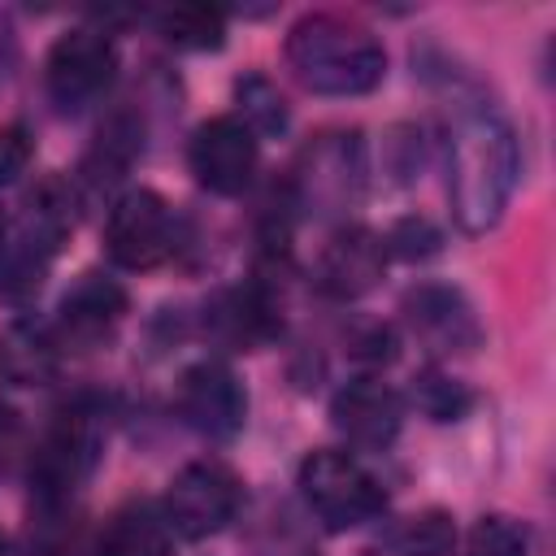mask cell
I'll return each mask as SVG.
<instances>
[{"label":"cell","instance_id":"1","mask_svg":"<svg viewBox=\"0 0 556 556\" xmlns=\"http://www.w3.org/2000/svg\"><path fill=\"white\" fill-rule=\"evenodd\" d=\"M521 178L517 130L486 104L460 109L447 139V204L465 235H486Z\"/></svg>","mask_w":556,"mask_h":556},{"label":"cell","instance_id":"2","mask_svg":"<svg viewBox=\"0 0 556 556\" xmlns=\"http://www.w3.org/2000/svg\"><path fill=\"white\" fill-rule=\"evenodd\" d=\"M287 65L317 96H365L382 83L387 52L356 17L304 13L287 30Z\"/></svg>","mask_w":556,"mask_h":556},{"label":"cell","instance_id":"3","mask_svg":"<svg viewBox=\"0 0 556 556\" xmlns=\"http://www.w3.org/2000/svg\"><path fill=\"white\" fill-rule=\"evenodd\" d=\"M104 426L91 404H65L56 421L43 430V439L30 452V491L35 504H74L78 486L100 465Z\"/></svg>","mask_w":556,"mask_h":556},{"label":"cell","instance_id":"4","mask_svg":"<svg viewBox=\"0 0 556 556\" xmlns=\"http://www.w3.org/2000/svg\"><path fill=\"white\" fill-rule=\"evenodd\" d=\"M308 513L326 526V530H352L365 526L369 517H378L387 508V491L382 482L352 456L339 447H317L304 456L300 478H295Z\"/></svg>","mask_w":556,"mask_h":556},{"label":"cell","instance_id":"5","mask_svg":"<svg viewBox=\"0 0 556 556\" xmlns=\"http://www.w3.org/2000/svg\"><path fill=\"white\" fill-rule=\"evenodd\" d=\"M243 504V482L226 460H191L169 478L165 491V526L182 539L217 534Z\"/></svg>","mask_w":556,"mask_h":556},{"label":"cell","instance_id":"6","mask_svg":"<svg viewBox=\"0 0 556 556\" xmlns=\"http://www.w3.org/2000/svg\"><path fill=\"white\" fill-rule=\"evenodd\" d=\"M117 74V43L100 26H74L65 30L48 52V96L56 109H83L96 96L109 91Z\"/></svg>","mask_w":556,"mask_h":556},{"label":"cell","instance_id":"7","mask_svg":"<svg viewBox=\"0 0 556 556\" xmlns=\"http://www.w3.org/2000/svg\"><path fill=\"white\" fill-rule=\"evenodd\" d=\"M104 252L122 269H156L174 252V213L165 195L135 187L117 195L104 222Z\"/></svg>","mask_w":556,"mask_h":556},{"label":"cell","instance_id":"8","mask_svg":"<svg viewBox=\"0 0 556 556\" xmlns=\"http://www.w3.org/2000/svg\"><path fill=\"white\" fill-rule=\"evenodd\" d=\"M404 326L434 356H469L482 348V321L473 300L452 282H417L400 300Z\"/></svg>","mask_w":556,"mask_h":556},{"label":"cell","instance_id":"9","mask_svg":"<svg viewBox=\"0 0 556 556\" xmlns=\"http://www.w3.org/2000/svg\"><path fill=\"white\" fill-rule=\"evenodd\" d=\"M174 413L195 434H204L213 443H226L248 421V391H243V382L230 365L195 361L191 369H182V378L174 387Z\"/></svg>","mask_w":556,"mask_h":556},{"label":"cell","instance_id":"10","mask_svg":"<svg viewBox=\"0 0 556 556\" xmlns=\"http://www.w3.org/2000/svg\"><path fill=\"white\" fill-rule=\"evenodd\" d=\"M187 165L204 191L239 195V191H248V182L256 174V135L239 117H208L191 135Z\"/></svg>","mask_w":556,"mask_h":556},{"label":"cell","instance_id":"11","mask_svg":"<svg viewBox=\"0 0 556 556\" xmlns=\"http://www.w3.org/2000/svg\"><path fill=\"white\" fill-rule=\"evenodd\" d=\"M126 304H130V300H126V287H122L117 278H109V274H100V269L78 274V278L70 282V291L61 295L56 321H52L61 348L87 352V348L109 343L113 330H117L122 317H126Z\"/></svg>","mask_w":556,"mask_h":556},{"label":"cell","instance_id":"12","mask_svg":"<svg viewBox=\"0 0 556 556\" xmlns=\"http://www.w3.org/2000/svg\"><path fill=\"white\" fill-rule=\"evenodd\" d=\"M330 426L361 452H387L404 426V400L382 378H352L330 395Z\"/></svg>","mask_w":556,"mask_h":556},{"label":"cell","instance_id":"13","mask_svg":"<svg viewBox=\"0 0 556 556\" xmlns=\"http://www.w3.org/2000/svg\"><path fill=\"white\" fill-rule=\"evenodd\" d=\"M204 326H208V334L217 343H226L235 352H252V348L278 339V330H282V300L256 274L243 287L217 291L213 304H208V313H204Z\"/></svg>","mask_w":556,"mask_h":556},{"label":"cell","instance_id":"14","mask_svg":"<svg viewBox=\"0 0 556 556\" xmlns=\"http://www.w3.org/2000/svg\"><path fill=\"white\" fill-rule=\"evenodd\" d=\"M300 195L313 204H330L343 208L348 200L361 195L365 187V143L361 130H334L313 139V148L300 161V178H295Z\"/></svg>","mask_w":556,"mask_h":556},{"label":"cell","instance_id":"15","mask_svg":"<svg viewBox=\"0 0 556 556\" xmlns=\"http://www.w3.org/2000/svg\"><path fill=\"white\" fill-rule=\"evenodd\" d=\"M382 269H387L382 235H374L369 226H339L321 243L317 287L334 300H361L382 282Z\"/></svg>","mask_w":556,"mask_h":556},{"label":"cell","instance_id":"16","mask_svg":"<svg viewBox=\"0 0 556 556\" xmlns=\"http://www.w3.org/2000/svg\"><path fill=\"white\" fill-rule=\"evenodd\" d=\"M61 339L52 321L17 317L0 334V378L13 387H43L61 369Z\"/></svg>","mask_w":556,"mask_h":556},{"label":"cell","instance_id":"17","mask_svg":"<svg viewBox=\"0 0 556 556\" xmlns=\"http://www.w3.org/2000/svg\"><path fill=\"white\" fill-rule=\"evenodd\" d=\"M96 556H169V526L148 504H130L109 517Z\"/></svg>","mask_w":556,"mask_h":556},{"label":"cell","instance_id":"18","mask_svg":"<svg viewBox=\"0 0 556 556\" xmlns=\"http://www.w3.org/2000/svg\"><path fill=\"white\" fill-rule=\"evenodd\" d=\"M152 26L182 52H217L226 43V13L217 4H165L152 13Z\"/></svg>","mask_w":556,"mask_h":556},{"label":"cell","instance_id":"19","mask_svg":"<svg viewBox=\"0 0 556 556\" xmlns=\"http://www.w3.org/2000/svg\"><path fill=\"white\" fill-rule=\"evenodd\" d=\"M235 104H239V122L252 130V135H282L291 126V104L287 96L278 91L274 78L265 74H243L235 78Z\"/></svg>","mask_w":556,"mask_h":556},{"label":"cell","instance_id":"20","mask_svg":"<svg viewBox=\"0 0 556 556\" xmlns=\"http://www.w3.org/2000/svg\"><path fill=\"white\" fill-rule=\"evenodd\" d=\"M413 404H417V413H426L430 421H460L469 408H473V387L469 382H460L456 374H447V369H439V365H426V369H417V378H413Z\"/></svg>","mask_w":556,"mask_h":556},{"label":"cell","instance_id":"21","mask_svg":"<svg viewBox=\"0 0 556 556\" xmlns=\"http://www.w3.org/2000/svg\"><path fill=\"white\" fill-rule=\"evenodd\" d=\"M143 152V122L130 113V109H117L100 135H96V152H91V165L100 169V178H117L126 174V165Z\"/></svg>","mask_w":556,"mask_h":556},{"label":"cell","instance_id":"22","mask_svg":"<svg viewBox=\"0 0 556 556\" xmlns=\"http://www.w3.org/2000/svg\"><path fill=\"white\" fill-rule=\"evenodd\" d=\"M465 556H530V530L517 517L486 513L465 539Z\"/></svg>","mask_w":556,"mask_h":556},{"label":"cell","instance_id":"23","mask_svg":"<svg viewBox=\"0 0 556 556\" xmlns=\"http://www.w3.org/2000/svg\"><path fill=\"white\" fill-rule=\"evenodd\" d=\"M382 248H387V256H395V261H430V256L443 252V230H439L430 217L408 213V217L391 222V230L382 235Z\"/></svg>","mask_w":556,"mask_h":556},{"label":"cell","instance_id":"24","mask_svg":"<svg viewBox=\"0 0 556 556\" xmlns=\"http://www.w3.org/2000/svg\"><path fill=\"white\" fill-rule=\"evenodd\" d=\"M382 165H387V174L400 187L413 182L421 174V165H426V135H421V126H413V122L391 126L387 139H382Z\"/></svg>","mask_w":556,"mask_h":556},{"label":"cell","instance_id":"25","mask_svg":"<svg viewBox=\"0 0 556 556\" xmlns=\"http://www.w3.org/2000/svg\"><path fill=\"white\" fill-rule=\"evenodd\" d=\"M452 543H456V530H452V517L447 513H421L404 526L400 534V547L404 556H452Z\"/></svg>","mask_w":556,"mask_h":556},{"label":"cell","instance_id":"26","mask_svg":"<svg viewBox=\"0 0 556 556\" xmlns=\"http://www.w3.org/2000/svg\"><path fill=\"white\" fill-rule=\"evenodd\" d=\"M30 156H35V139H30V130H26L22 122L0 126V187H13V182L26 174Z\"/></svg>","mask_w":556,"mask_h":556},{"label":"cell","instance_id":"27","mask_svg":"<svg viewBox=\"0 0 556 556\" xmlns=\"http://www.w3.org/2000/svg\"><path fill=\"white\" fill-rule=\"evenodd\" d=\"M348 348L356 361L365 365H391L395 361V330L387 321H361L352 334H348Z\"/></svg>","mask_w":556,"mask_h":556},{"label":"cell","instance_id":"28","mask_svg":"<svg viewBox=\"0 0 556 556\" xmlns=\"http://www.w3.org/2000/svg\"><path fill=\"white\" fill-rule=\"evenodd\" d=\"M22 452H26L22 417H17V408H13V404H4V400H0V478L22 460Z\"/></svg>","mask_w":556,"mask_h":556},{"label":"cell","instance_id":"29","mask_svg":"<svg viewBox=\"0 0 556 556\" xmlns=\"http://www.w3.org/2000/svg\"><path fill=\"white\" fill-rule=\"evenodd\" d=\"M17 70V30L9 22V13H0V83H9Z\"/></svg>","mask_w":556,"mask_h":556},{"label":"cell","instance_id":"30","mask_svg":"<svg viewBox=\"0 0 556 556\" xmlns=\"http://www.w3.org/2000/svg\"><path fill=\"white\" fill-rule=\"evenodd\" d=\"M0 556H9V543H4V534H0Z\"/></svg>","mask_w":556,"mask_h":556},{"label":"cell","instance_id":"31","mask_svg":"<svg viewBox=\"0 0 556 556\" xmlns=\"http://www.w3.org/2000/svg\"><path fill=\"white\" fill-rule=\"evenodd\" d=\"M0 230H4V217H0Z\"/></svg>","mask_w":556,"mask_h":556}]
</instances>
